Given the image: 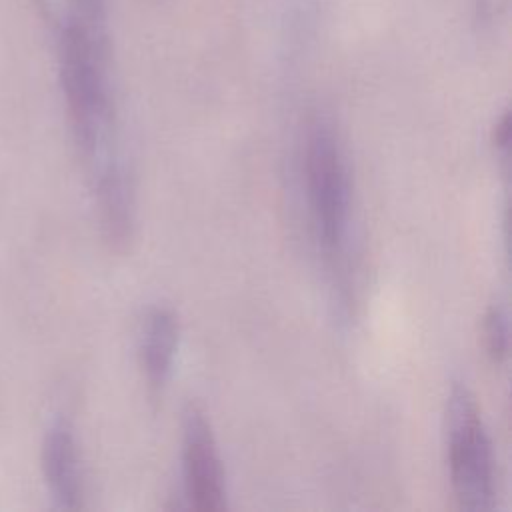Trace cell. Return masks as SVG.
Listing matches in <instances>:
<instances>
[{
    "instance_id": "cell-1",
    "label": "cell",
    "mask_w": 512,
    "mask_h": 512,
    "mask_svg": "<svg viewBox=\"0 0 512 512\" xmlns=\"http://www.w3.org/2000/svg\"><path fill=\"white\" fill-rule=\"evenodd\" d=\"M448 462L458 506L488 510L494 496L492 448L476 402L462 386L448 400Z\"/></svg>"
},
{
    "instance_id": "cell-8",
    "label": "cell",
    "mask_w": 512,
    "mask_h": 512,
    "mask_svg": "<svg viewBox=\"0 0 512 512\" xmlns=\"http://www.w3.org/2000/svg\"><path fill=\"white\" fill-rule=\"evenodd\" d=\"M482 342L488 358L502 364L508 356V320L502 306H490L482 322Z\"/></svg>"
},
{
    "instance_id": "cell-3",
    "label": "cell",
    "mask_w": 512,
    "mask_h": 512,
    "mask_svg": "<svg viewBox=\"0 0 512 512\" xmlns=\"http://www.w3.org/2000/svg\"><path fill=\"white\" fill-rule=\"evenodd\" d=\"M184 442V478L186 494L192 508L202 512H218L226 508L224 476L206 414L190 404L182 420Z\"/></svg>"
},
{
    "instance_id": "cell-5",
    "label": "cell",
    "mask_w": 512,
    "mask_h": 512,
    "mask_svg": "<svg viewBox=\"0 0 512 512\" xmlns=\"http://www.w3.org/2000/svg\"><path fill=\"white\" fill-rule=\"evenodd\" d=\"M100 224L106 240L122 250L132 236V188L122 164L112 162L94 174Z\"/></svg>"
},
{
    "instance_id": "cell-6",
    "label": "cell",
    "mask_w": 512,
    "mask_h": 512,
    "mask_svg": "<svg viewBox=\"0 0 512 512\" xmlns=\"http://www.w3.org/2000/svg\"><path fill=\"white\" fill-rule=\"evenodd\" d=\"M178 344V320L168 308H154L140 340V364L150 388L160 390L170 376Z\"/></svg>"
},
{
    "instance_id": "cell-7",
    "label": "cell",
    "mask_w": 512,
    "mask_h": 512,
    "mask_svg": "<svg viewBox=\"0 0 512 512\" xmlns=\"http://www.w3.org/2000/svg\"><path fill=\"white\" fill-rule=\"evenodd\" d=\"M58 40L108 34L104 0H34Z\"/></svg>"
},
{
    "instance_id": "cell-2",
    "label": "cell",
    "mask_w": 512,
    "mask_h": 512,
    "mask_svg": "<svg viewBox=\"0 0 512 512\" xmlns=\"http://www.w3.org/2000/svg\"><path fill=\"white\" fill-rule=\"evenodd\" d=\"M304 168L320 242L328 254H336L348 222V178L338 140L324 120H314L308 128Z\"/></svg>"
},
{
    "instance_id": "cell-10",
    "label": "cell",
    "mask_w": 512,
    "mask_h": 512,
    "mask_svg": "<svg viewBox=\"0 0 512 512\" xmlns=\"http://www.w3.org/2000/svg\"><path fill=\"white\" fill-rule=\"evenodd\" d=\"M494 2H498V0H476V6H478V10H480V14L488 16V14H492V10H494Z\"/></svg>"
},
{
    "instance_id": "cell-9",
    "label": "cell",
    "mask_w": 512,
    "mask_h": 512,
    "mask_svg": "<svg viewBox=\"0 0 512 512\" xmlns=\"http://www.w3.org/2000/svg\"><path fill=\"white\" fill-rule=\"evenodd\" d=\"M492 142L502 152V156L508 158V148H510V114L508 112H504L496 120L492 128Z\"/></svg>"
},
{
    "instance_id": "cell-4",
    "label": "cell",
    "mask_w": 512,
    "mask_h": 512,
    "mask_svg": "<svg viewBox=\"0 0 512 512\" xmlns=\"http://www.w3.org/2000/svg\"><path fill=\"white\" fill-rule=\"evenodd\" d=\"M42 466L52 498L60 508L72 510L80 506V466L72 430L66 422H54L44 438Z\"/></svg>"
}]
</instances>
